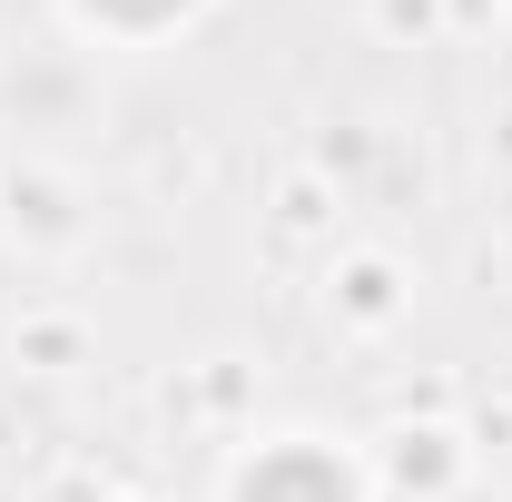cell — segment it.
Instances as JSON below:
<instances>
[{"instance_id": "6da1fadb", "label": "cell", "mask_w": 512, "mask_h": 502, "mask_svg": "<svg viewBox=\"0 0 512 502\" xmlns=\"http://www.w3.org/2000/svg\"><path fill=\"white\" fill-rule=\"evenodd\" d=\"M227 502H365V483H355V463L325 453V443H266V453L237 463Z\"/></svg>"}, {"instance_id": "7a4b0ae2", "label": "cell", "mask_w": 512, "mask_h": 502, "mask_svg": "<svg viewBox=\"0 0 512 502\" xmlns=\"http://www.w3.org/2000/svg\"><path fill=\"white\" fill-rule=\"evenodd\" d=\"M197 0H79V20L89 30H119V40H158V30H178Z\"/></svg>"}, {"instance_id": "3957f363", "label": "cell", "mask_w": 512, "mask_h": 502, "mask_svg": "<svg viewBox=\"0 0 512 502\" xmlns=\"http://www.w3.org/2000/svg\"><path fill=\"white\" fill-rule=\"evenodd\" d=\"M453 10H493V0H453Z\"/></svg>"}]
</instances>
